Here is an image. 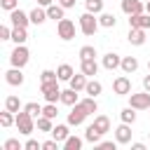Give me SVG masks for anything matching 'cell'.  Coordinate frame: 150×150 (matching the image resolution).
Returning a JSON list of instances; mask_svg holds the SVG:
<instances>
[{
    "label": "cell",
    "instance_id": "44",
    "mask_svg": "<svg viewBox=\"0 0 150 150\" xmlns=\"http://www.w3.org/2000/svg\"><path fill=\"white\" fill-rule=\"evenodd\" d=\"M56 148H59V141H56V138L42 141V150H56Z\"/></svg>",
    "mask_w": 150,
    "mask_h": 150
},
{
    "label": "cell",
    "instance_id": "52",
    "mask_svg": "<svg viewBox=\"0 0 150 150\" xmlns=\"http://www.w3.org/2000/svg\"><path fill=\"white\" fill-rule=\"evenodd\" d=\"M148 138H150V131H148Z\"/></svg>",
    "mask_w": 150,
    "mask_h": 150
},
{
    "label": "cell",
    "instance_id": "31",
    "mask_svg": "<svg viewBox=\"0 0 150 150\" xmlns=\"http://www.w3.org/2000/svg\"><path fill=\"white\" fill-rule=\"evenodd\" d=\"M5 108H7V110H12V112H19V110H23V105H21L19 96H7V98H5Z\"/></svg>",
    "mask_w": 150,
    "mask_h": 150
},
{
    "label": "cell",
    "instance_id": "40",
    "mask_svg": "<svg viewBox=\"0 0 150 150\" xmlns=\"http://www.w3.org/2000/svg\"><path fill=\"white\" fill-rule=\"evenodd\" d=\"M52 80H59V75H56V70H42L40 73V82H52Z\"/></svg>",
    "mask_w": 150,
    "mask_h": 150
},
{
    "label": "cell",
    "instance_id": "43",
    "mask_svg": "<svg viewBox=\"0 0 150 150\" xmlns=\"http://www.w3.org/2000/svg\"><path fill=\"white\" fill-rule=\"evenodd\" d=\"M16 5H19V0H0V7H2L5 12H12V9H16Z\"/></svg>",
    "mask_w": 150,
    "mask_h": 150
},
{
    "label": "cell",
    "instance_id": "47",
    "mask_svg": "<svg viewBox=\"0 0 150 150\" xmlns=\"http://www.w3.org/2000/svg\"><path fill=\"white\" fill-rule=\"evenodd\" d=\"M143 89H145V91H150V73L143 77Z\"/></svg>",
    "mask_w": 150,
    "mask_h": 150
},
{
    "label": "cell",
    "instance_id": "16",
    "mask_svg": "<svg viewBox=\"0 0 150 150\" xmlns=\"http://www.w3.org/2000/svg\"><path fill=\"white\" fill-rule=\"evenodd\" d=\"M28 14H30V23H35V26H42V23L49 19V16H47V7H42V5L35 7V9H30Z\"/></svg>",
    "mask_w": 150,
    "mask_h": 150
},
{
    "label": "cell",
    "instance_id": "1",
    "mask_svg": "<svg viewBox=\"0 0 150 150\" xmlns=\"http://www.w3.org/2000/svg\"><path fill=\"white\" fill-rule=\"evenodd\" d=\"M35 117L30 115V112H26V110H19L16 112V129H19V134H23V136H30L33 131H35Z\"/></svg>",
    "mask_w": 150,
    "mask_h": 150
},
{
    "label": "cell",
    "instance_id": "11",
    "mask_svg": "<svg viewBox=\"0 0 150 150\" xmlns=\"http://www.w3.org/2000/svg\"><path fill=\"white\" fill-rule=\"evenodd\" d=\"M115 141H117L120 145H127V143H131V124L122 122V124L115 129Z\"/></svg>",
    "mask_w": 150,
    "mask_h": 150
},
{
    "label": "cell",
    "instance_id": "30",
    "mask_svg": "<svg viewBox=\"0 0 150 150\" xmlns=\"http://www.w3.org/2000/svg\"><path fill=\"white\" fill-rule=\"evenodd\" d=\"M77 56H80V61H84V59H96L98 54H96V47L94 45H84V47H80Z\"/></svg>",
    "mask_w": 150,
    "mask_h": 150
},
{
    "label": "cell",
    "instance_id": "12",
    "mask_svg": "<svg viewBox=\"0 0 150 150\" xmlns=\"http://www.w3.org/2000/svg\"><path fill=\"white\" fill-rule=\"evenodd\" d=\"M129 28H150V14L141 12V14H131L129 16Z\"/></svg>",
    "mask_w": 150,
    "mask_h": 150
},
{
    "label": "cell",
    "instance_id": "38",
    "mask_svg": "<svg viewBox=\"0 0 150 150\" xmlns=\"http://www.w3.org/2000/svg\"><path fill=\"white\" fill-rule=\"evenodd\" d=\"M42 115H47V117L56 120V115H59V108H56V103H47V105H42Z\"/></svg>",
    "mask_w": 150,
    "mask_h": 150
},
{
    "label": "cell",
    "instance_id": "26",
    "mask_svg": "<svg viewBox=\"0 0 150 150\" xmlns=\"http://www.w3.org/2000/svg\"><path fill=\"white\" fill-rule=\"evenodd\" d=\"M68 127H70V124H54V129H52V138H56L59 143H63V141L70 136Z\"/></svg>",
    "mask_w": 150,
    "mask_h": 150
},
{
    "label": "cell",
    "instance_id": "17",
    "mask_svg": "<svg viewBox=\"0 0 150 150\" xmlns=\"http://www.w3.org/2000/svg\"><path fill=\"white\" fill-rule=\"evenodd\" d=\"M101 136H103V131H101V129H98L94 122H91V124L84 129V141H87V143H94V145H96V143L101 141Z\"/></svg>",
    "mask_w": 150,
    "mask_h": 150
},
{
    "label": "cell",
    "instance_id": "35",
    "mask_svg": "<svg viewBox=\"0 0 150 150\" xmlns=\"http://www.w3.org/2000/svg\"><path fill=\"white\" fill-rule=\"evenodd\" d=\"M84 9L91 14H101L103 12V0H84Z\"/></svg>",
    "mask_w": 150,
    "mask_h": 150
},
{
    "label": "cell",
    "instance_id": "50",
    "mask_svg": "<svg viewBox=\"0 0 150 150\" xmlns=\"http://www.w3.org/2000/svg\"><path fill=\"white\" fill-rule=\"evenodd\" d=\"M145 12H148V14H150V0H148V2H145Z\"/></svg>",
    "mask_w": 150,
    "mask_h": 150
},
{
    "label": "cell",
    "instance_id": "19",
    "mask_svg": "<svg viewBox=\"0 0 150 150\" xmlns=\"http://www.w3.org/2000/svg\"><path fill=\"white\" fill-rule=\"evenodd\" d=\"M87 82H89V77H87V75H84L82 70H80V73H75V75L70 77V82H68V84H70V87H73L75 91H84Z\"/></svg>",
    "mask_w": 150,
    "mask_h": 150
},
{
    "label": "cell",
    "instance_id": "36",
    "mask_svg": "<svg viewBox=\"0 0 150 150\" xmlns=\"http://www.w3.org/2000/svg\"><path fill=\"white\" fill-rule=\"evenodd\" d=\"M94 124H96L103 134H108V131H110V120H108L105 115H94Z\"/></svg>",
    "mask_w": 150,
    "mask_h": 150
},
{
    "label": "cell",
    "instance_id": "18",
    "mask_svg": "<svg viewBox=\"0 0 150 150\" xmlns=\"http://www.w3.org/2000/svg\"><path fill=\"white\" fill-rule=\"evenodd\" d=\"M80 70H82L87 77H94V75L98 73V63H96V59H84V61H80Z\"/></svg>",
    "mask_w": 150,
    "mask_h": 150
},
{
    "label": "cell",
    "instance_id": "3",
    "mask_svg": "<svg viewBox=\"0 0 150 150\" xmlns=\"http://www.w3.org/2000/svg\"><path fill=\"white\" fill-rule=\"evenodd\" d=\"M28 61H30L28 47H26V45H16V47L12 49V54H9V63H12L14 68H23Z\"/></svg>",
    "mask_w": 150,
    "mask_h": 150
},
{
    "label": "cell",
    "instance_id": "8",
    "mask_svg": "<svg viewBox=\"0 0 150 150\" xmlns=\"http://www.w3.org/2000/svg\"><path fill=\"white\" fill-rule=\"evenodd\" d=\"M112 91H115L117 96H129V94H131V80H129L127 75L115 77V80H112Z\"/></svg>",
    "mask_w": 150,
    "mask_h": 150
},
{
    "label": "cell",
    "instance_id": "51",
    "mask_svg": "<svg viewBox=\"0 0 150 150\" xmlns=\"http://www.w3.org/2000/svg\"><path fill=\"white\" fill-rule=\"evenodd\" d=\"M148 73H150V59H148Z\"/></svg>",
    "mask_w": 150,
    "mask_h": 150
},
{
    "label": "cell",
    "instance_id": "53",
    "mask_svg": "<svg viewBox=\"0 0 150 150\" xmlns=\"http://www.w3.org/2000/svg\"><path fill=\"white\" fill-rule=\"evenodd\" d=\"M148 110H150V108H148Z\"/></svg>",
    "mask_w": 150,
    "mask_h": 150
},
{
    "label": "cell",
    "instance_id": "49",
    "mask_svg": "<svg viewBox=\"0 0 150 150\" xmlns=\"http://www.w3.org/2000/svg\"><path fill=\"white\" fill-rule=\"evenodd\" d=\"M54 0H38V5H42V7H49Z\"/></svg>",
    "mask_w": 150,
    "mask_h": 150
},
{
    "label": "cell",
    "instance_id": "34",
    "mask_svg": "<svg viewBox=\"0 0 150 150\" xmlns=\"http://www.w3.org/2000/svg\"><path fill=\"white\" fill-rule=\"evenodd\" d=\"M82 138H77V136H68L66 141H63V150H80L82 148Z\"/></svg>",
    "mask_w": 150,
    "mask_h": 150
},
{
    "label": "cell",
    "instance_id": "10",
    "mask_svg": "<svg viewBox=\"0 0 150 150\" xmlns=\"http://www.w3.org/2000/svg\"><path fill=\"white\" fill-rule=\"evenodd\" d=\"M9 23L12 26H21V28H28V23H30V14H26L23 9H12L9 12Z\"/></svg>",
    "mask_w": 150,
    "mask_h": 150
},
{
    "label": "cell",
    "instance_id": "37",
    "mask_svg": "<svg viewBox=\"0 0 150 150\" xmlns=\"http://www.w3.org/2000/svg\"><path fill=\"white\" fill-rule=\"evenodd\" d=\"M23 110H26V112H30L33 117H40V115H42V105H40V103H35V101L26 103V105H23Z\"/></svg>",
    "mask_w": 150,
    "mask_h": 150
},
{
    "label": "cell",
    "instance_id": "2",
    "mask_svg": "<svg viewBox=\"0 0 150 150\" xmlns=\"http://www.w3.org/2000/svg\"><path fill=\"white\" fill-rule=\"evenodd\" d=\"M40 91H42L47 103H56V101H61L63 89L59 87V80H52V82H40Z\"/></svg>",
    "mask_w": 150,
    "mask_h": 150
},
{
    "label": "cell",
    "instance_id": "24",
    "mask_svg": "<svg viewBox=\"0 0 150 150\" xmlns=\"http://www.w3.org/2000/svg\"><path fill=\"white\" fill-rule=\"evenodd\" d=\"M101 91H103V84H101L98 80H94V77H91V80L87 82V87H84V94H87V96H94V98H98Z\"/></svg>",
    "mask_w": 150,
    "mask_h": 150
},
{
    "label": "cell",
    "instance_id": "21",
    "mask_svg": "<svg viewBox=\"0 0 150 150\" xmlns=\"http://www.w3.org/2000/svg\"><path fill=\"white\" fill-rule=\"evenodd\" d=\"M77 101H80V96H77V91H75L73 87H68V89H63V91H61V103H63V105H68V108H70V105H75Z\"/></svg>",
    "mask_w": 150,
    "mask_h": 150
},
{
    "label": "cell",
    "instance_id": "6",
    "mask_svg": "<svg viewBox=\"0 0 150 150\" xmlns=\"http://www.w3.org/2000/svg\"><path fill=\"white\" fill-rule=\"evenodd\" d=\"M87 115H89V112H87V110H84V105L77 101L75 105H70V112H68V124H70V127H80V124L87 120Z\"/></svg>",
    "mask_w": 150,
    "mask_h": 150
},
{
    "label": "cell",
    "instance_id": "45",
    "mask_svg": "<svg viewBox=\"0 0 150 150\" xmlns=\"http://www.w3.org/2000/svg\"><path fill=\"white\" fill-rule=\"evenodd\" d=\"M0 40H12V28L9 26H2L0 28Z\"/></svg>",
    "mask_w": 150,
    "mask_h": 150
},
{
    "label": "cell",
    "instance_id": "22",
    "mask_svg": "<svg viewBox=\"0 0 150 150\" xmlns=\"http://www.w3.org/2000/svg\"><path fill=\"white\" fill-rule=\"evenodd\" d=\"M28 40V30L21 28V26H12V42L14 45H26Z\"/></svg>",
    "mask_w": 150,
    "mask_h": 150
},
{
    "label": "cell",
    "instance_id": "39",
    "mask_svg": "<svg viewBox=\"0 0 150 150\" xmlns=\"http://www.w3.org/2000/svg\"><path fill=\"white\" fill-rule=\"evenodd\" d=\"M23 145L19 143V138H7L5 143H2V150H21Z\"/></svg>",
    "mask_w": 150,
    "mask_h": 150
},
{
    "label": "cell",
    "instance_id": "46",
    "mask_svg": "<svg viewBox=\"0 0 150 150\" xmlns=\"http://www.w3.org/2000/svg\"><path fill=\"white\" fill-rule=\"evenodd\" d=\"M75 2H77V0H59V5H61V7H66V9L75 7Z\"/></svg>",
    "mask_w": 150,
    "mask_h": 150
},
{
    "label": "cell",
    "instance_id": "33",
    "mask_svg": "<svg viewBox=\"0 0 150 150\" xmlns=\"http://www.w3.org/2000/svg\"><path fill=\"white\" fill-rule=\"evenodd\" d=\"M120 120H122V122H127V124H134V122H136V108L127 105V108L120 112Z\"/></svg>",
    "mask_w": 150,
    "mask_h": 150
},
{
    "label": "cell",
    "instance_id": "32",
    "mask_svg": "<svg viewBox=\"0 0 150 150\" xmlns=\"http://www.w3.org/2000/svg\"><path fill=\"white\" fill-rule=\"evenodd\" d=\"M80 103L84 105V110H87L89 115H94V112H98V103H96V98H94V96H87V98H80Z\"/></svg>",
    "mask_w": 150,
    "mask_h": 150
},
{
    "label": "cell",
    "instance_id": "42",
    "mask_svg": "<svg viewBox=\"0 0 150 150\" xmlns=\"http://www.w3.org/2000/svg\"><path fill=\"white\" fill-rule=\"evenodd\" d=\"M23 150H42V143H38L35 138H28L23 143Z\"/></svg>",
    "mask_w": 150,
    "mask_h": 150
},
{
    "label": "cell",
    "instance_id": "29",
    "mask_svg": "<svg viewBox=\"0 0 150 150\" xmlns=\"http://www.w3.org/2000/svg\"><path fill=\"white\" fill-rule=\"evenodd\" d=\"M98 23H101L103 28H115L117 19H115V14H110V12H101V14H98Z\"/></svg>",
    "mask_w": 150,
    "mask_h": 150
},
{
    "label": "cell",
    "instance_id": "5",
    "mask_svg": "<svg viewBox=\"0 0 150 150\" xmlns=\"http://www.w3.org/2000/svg\"><path fill=\"white\" fill-rule=\"evenodd\" d=\"M56 35L61 38V40H73L75 38V21H70V19H61V21H56Z\"/></svg>",
    "mask_w": 150,
    "mask_h": 150
},
{
    "label": "cell",
    "instance_id": "23",
    "mask_svg": "<svg viewBox=\"0 0 150 150\" xmlns=\"http://www.w3.org/2000/svg\"><path fill=\"white\" fill-rule=\"evenodd\" d=\"M56 75H59V82H70V77L75 75V70H73L70 63H61L56 68Z\"/></svg>",
    "mask_w": 150,
    "mask_h": 150
},
{
    "label": "cell",
    "instance_id": "15",
    "mask_svg": "<svg viewBox=\"0 0 150 150\" xmlns=\"http://www.w3.org/2000/svg\"><path fill=\"white\" fill-rule=\"evenodd\" d=\"M103 68L105 70H117L120 66H122V56L120 54H115V52H108V54H103Z\"/></svg>",
    "mask_w": 150,
    "mask_h": 150
},
{
    "label": "cell",
    "instance_id": "14",
    "mask_svg": "<svg viewBox=\"0 0 150 150\" xmlns=\"http://www.w3.org/2000/svg\"><path fill=\"white\" fill-rule=\"evenodd\" d=\"M127 40H129V45H134V47H143V45H145V28H129Z\"/></svg>",
    "mask_w": 150,
    "mask_h": 150
},
{
    "label": "cell",
    "instance_id": "9",
    "mask_svg": "<svg viewBox=\"0 0 150 150\" xmlns=\"http://www.w3.org/2000/svg\"><path fill=\"white\" fill-rule=\"evenodd\" d=\"M120 7H122V12H124L127 16L145 12V2H143V0H122V2H120Z\"/></svg>",
    "mask_w": 150,
    "mask_h": 150
},
{
    "label": "cell",
    "instance_id": "20",
    "mask_svg": "<svg viewBox=\"0 0 150 150\" xmlns=\"http://www.w3.org/2000/svg\"><path fill=\"white\" fill-rule=\"evenodd\" d=\"M122 73H127V75H131V73H136L138 70V59L136 56H122Z\"/></svg>",
    "mask_w": 150,
    "mask_h": 150
},
{
    "label": "cell",
    "instance_id": "25",
    "mask_svg": "<svg viewBox=\"0 0 150 150\" xmlns=\"http://www.w3.org/2000/svg\"><path fill=\"white\" fill-rule=\"evenodd\" d=\"M35 124H38V131H45V134H52V129H54V120L47 115L35 117Z\"/></svg>",
    "mask_w": 150,
    "mask_h": 150
},
{
    "label": "cell",
    "instance_id": "48",
    "mask_svg": "<svg viewBox=\"0 0 150 150\" xmlns=\"http://www.w3.org/2000/svg\"><path fill=\"white\" fill-rule=\"evenodd\" d=\"M131 150H145V143H131Z\"/></svg>",
    "mask_w": 150,
    "mask_h": 150
},
{
    "label": "cell",
    "instance_id": "28",
    "mask_svg": "<svg viewBox=\"0 0 150 150\" xmlns=\"http://www.w3.org/2000/svg\"><path fill=\"white\" fill-rule=\"evenodd\" d=\"M12 124H16V112H12V110H2L0 112V127L2 129H7V127H12Z\"/></svg>",
    "mask_w": 150,
    "mask_h": 150
},
{
    "label": "cell",
    "instance_id": "27",
    "mask_svg": "<svg viewBox=\"0 0 150 150\" xmlns=\"http://www.w3.org/2000/svg\"><path fill=\"white\" fill-rule=\"evenodd\" d=\"M47 16H49V19H54V21H61V19L66 16V7H61V5H54V2H52V5L47 7Z\"/></svg>",
    "mask_w": 150,
    "mask_h": 150
},
{
    "label": "cell",
    "instance_id": "7",
    "mask_svg": "<svg viewBox=\"0 0 150 150\" xmlns=\"http://www.w3.org/2000/svg\"><path fill=\"white\" fill-rule=\"evenodd\" d=\"M129 105L136 110H148L150 108V91H141V94H129Z\"/></svg>",
    "mask_w": 150,
    "mask_h": 150
},
{
    "label": "cell",
    "instance_id": "13",
    "mask_svg": "<svg viewBox=\"0 0 150 150\" xmlns=\"http://www.w3.org/2000/svg\"><path fill=\"white\" fill-rule=\"evenodd\" d=\"M5 80H7V84H9V87H21L26 77H23L21 68H14V66H12V68L5 73Z\"/></svg>",
    "mask_w": 150,
    "mask_h": 150
},
{
    "label": "cell",
    "instance_id": "4",
    "mask_svg": "<svg viewBox=\"0 0 150 150\" xmlns=\"http://www.w3.org/2000/svg\"><path fill=\"white\" fill-rule=\"evenodd\" d=\"M96 16H98V14H91V12H84V14L80 16V21H77V23H80V30H82L84 35H94V33L98 30V26H101V23H98V19H96Z\"/></svg>",
    "mask_w": 150,
    "mask_h": 150
},
{
    "label": "cell",
    "instance_id": "41",
    "mask_svg": "<svg viewBox=\"0 0 150 150\" xmlns=\"http://www.w3.org/2000/svg\"><path fill=\"white\" fill-rule=\"evenodd\" d=\"M117 145H120L117 141H98V143H96V148H98V150H115Z\"/></svg>",
    "mask_w": 150,
    "mask_h": 150
}]
</instances>
